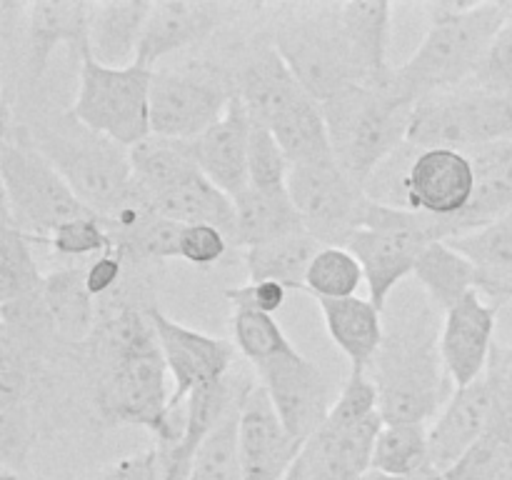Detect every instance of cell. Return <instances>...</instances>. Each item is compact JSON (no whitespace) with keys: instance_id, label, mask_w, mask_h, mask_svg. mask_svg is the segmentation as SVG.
<instances>
[{"instance_id":"obj_1","label":"cell","mask_w":512,"mask_h":480,"mask_svg":"<svg viewBox=\"0 0 512 480\" xmlns=\"http://www.w3.org/2000/svg\"><path fill=\"white\" fill-rule=\"evenodd\" d=\"M150 308L113 295L98 300V325L80 355L98 418L145 428L165 453L180 440L183 415H170L173 388Z\"/></svg>"},{"instance_id":"obj_2","label":"cell","mask_w":512,"mask_h":480,"mask_svg":"<svg viewBox=\"0 0 512 480\" xmlns=\"http://www.w3.org/2000/svg\"><path fill=\"white\" fill-rule=\"evenodd\" d=\"M3 123H13L103 223L118 220L140 200L130 148L90 130L70 108H50L38 93L23 95L3 100Z\"/></svg>"},{"instance_id":"obj_3","label":"cell","mask_w":512,"mask_h":480,"mask_svg":"<svg viewBox=\"0 0 512 480\" xmlns=\"http://www.w3.org/2000/svg\"><path fill=\"white\" fill-rule=\"evenodd\" d=\"M440 335V310L423 288L385 308V338L368 370L385 423L430 425L455 393Z\"/></svg>"},{"instance_id":"obj_4","label":"cell","mask_w":512,"mask_h":480,"mask_svg":"<svg viewBox=\"0 0 512 480\" xmlns=\"http://www.w3.org/2000/svg\"><path fill=\"white\" fill-rule=\"evenodd\" d=\"M428 33L415 53L395 68L393 88L413 100L473 83L495 35L512 15L508 0L490 3H428Z\"/></svg>"},{"instance_id":"obj_5","label":"cell","mask_w":512,"mask_h":480,"mask_svg":"<svg viewBox=\"0 0 512 480\" xmlns=\"http://www.w3.org/2000/svg\"><path fill=\"white\" fill-rule=\"evenodd\" d=\"M320 105L335 160L345 173L365 185L380 163L408 143L418 100L398 93L393 85L370 88L355 83L345 85Z\"/></svg>"},{"instance_id":"obj_6","label":"cell","mask_w":512,"mask_h":480,"mask_svg":"<svg viewBox=\"0 0 512 480\" xmlns=\"http://www.w3.org/2000/svg\"><path fill=\"white\" fill-rule=\"evenodd\" d=\"M0 183L3 223L23 230L33 243H48L60 225L95 215L13 123H3L0 135Z\"/></svg>"},{"instance_id":"obj_7","label":"cell","mask_w":512,"mask_h":480,"mask_svg":"<svg viewBox=\"0 0 512 480\" xmlns=\"http://www.w3.org/2000/svg\"><path fill=\"white\" fill-rule=\"evenodd\" d=\"M270 40L318 103L345 85L358 83L343 23V3L283 5Z\"/></svg>"},{"instance_id":"obj_8","label":"cell","mask_w":512,"mask_h":480,"mask_svg":"<svg viewBox=\"0 0 512 480\" xmlns=\"http://www.w3.org/2000/svg\"><path fill=\"white\" fill-rule=\"evenodd\" d=\"M438 240H450L445 220L373 200L363 228L345 248L363 265L370 303L385 313L395 290L415 273L418 260Z\"/></svg>"},{"instance_id":"obj_9","label":"cell","mask_w":512,"mask_h":480,"mask_svg":"<svg viewBox=\"0 0 512 480\" xmlns=\"http://www.w3.org/2000/svg\"><path fill=\"white\" fill-rule=\"evenodd\" d=\"M503 140H512V93H493L475 85L418 100L408 133V143L415 148L460 153Z\"/></svg>"},{"instance_id":"obj_10","label":"cell","mask_w":512,"mask_h":480,"mask_svg":"<svg viewBox=\"0 0 512 480\" xmlns=\"http://www.w3.org/2000/svg\"><path fill=\"white\" fill-rule=\"evenodd\" d=\"M235 100L233 70L210 60L153 70L150 135L195 140L225 118Z\"/></svg>"},{"instance_id":"obj_11","label":"cell","mask_w":512,"mask_h":480,"mask_svg":"<svg viewBox=\"0 0 512 480\" xmlns=\"http://www.w3.org/2000/svg\"><path fill=\"white\" fill-rule=\"evenodd\" d=\"M150 83L153 70L140 65L108 68L85 48L80 55L78 93L70 110L90 130L133 148L150 138Z\"/></svg>"},{"instance_id":"obj_12","label":"cell","mask_w":512,"mask_h":480,"mask_svg":"<svg viewBox=\"0 0 512 480\" xmlns=\"http://www.w3.org/2000/svg\"><path fill=\"white\" fill-rule=\"evenodd\" d=\"M88 30L90 0H33L20 5L18 20L10 18L8 8L0 3V35L3 40H20L15 45L20 60V83L15 85L18 98L38 93L50 58L60 45H68L80 58L88 48Z\"/></svg>"},{"instance_id":"obj_13","label":"cell","mask_w":512,"mask_h":480,"mask_svg":"<svg viewBox=\"0 0 512 480\" xmlns=\"http://www.w3.org/2000/svg\"><path fill=\"white\" fill-rule=\"evenodd\" d=\"M288 193L300 213L305 233L325 248H345L348 240L363 228L370 208L365 185L345 173L338 160L293 165Z\"/></svg>"},{"instance_id":"obj_14","label":"cell","mask_w":512,"mask_h":480,"mask_svg":"<svg viewBox=\"0 0 512 480\" xmlns=\"http://www.w3.org/2000/svg\"><path fill=\"white\" fill-rule=\"evenodd\" d=\"M253 375L258 378L260 388L268 393L285 430L303 445L325 423L330 408L338 400L328 375L313 360L305 358L295 345L255 365Z\"/></svg>"},{"instance_id":"obj_15","label":"cell","mask_w":512,"mask_h":480,"mask_svg":"<svg viewBox=\"0 0 512 480\" xmlns=\"http://www.w3.org/2000/svg\"><path fill=\"white\" fill-rule=\"evenodd\" d=\"M150 318H153L163 358L168 363V373L173 378L170 415L180 418L185 403L195 393L213 390L223 380H228L238 350L228 340L213 338V335L200 333V330L168 318L158 305L150 308Z\"/></svg>"},{"instance_id":"obj_16","label":"cell","mask_w":512,"mask_h":480,"mask_svg":"<svg viewBox=\"0 0 512 480\" xmlns=\"http://www.w3.org/2000/svg\"><path fill=\"white\" fill-rule=\"evenodd\" d=\"M238 3H208V0H160L153 3L150 18L140 38L135 65L155 70L168 55L183 53L205 43L225 23L243 13Z\"/></svg>"},{"instance_id":"obj_17","label":"cell","mask_w":512,"mask_h":480,"mask_svg":"<svg viewBox=\"0 0 512 480\" xmlns=\"http://www.w3.org/2000/svg\"><path fill=\"white\" fill-rule=\"evenodd\" d=\"M383 415L340 420L328 413L325 423L303 445L298 463L308 480H365L373 473V450L383 430Z\"/></svg>"},{"instance_id":"obj_18","label":"cell","mask_w":512,"mask_h":480,"mask_svg":"<svg viewBox=\"0 0 512 480\" xmlns=\"http://www.w3.org/2000/svg\"><path fill=\"white\" fill-rule=\"evenodd\" d=\"M498 405V378L488 365L478 380L455 388L438 418L430 423V460L440 473H448L493 425Z\"/></svg>"},{"instance_id":"obj_19","label":"cell","mask_w":512,"mask_h":480,"mask_svg":"<svg viewBox=\"0 0 512 480\" xmlns=\"http://www.w3.org/2000/svg\"><path fill=\"white\" fill-rule=\"evenodd\" d=\"M235 98L248 110L255 125H270L288 113L295 103L308 95L300 85L290 65L273 45V40H255L250 48L243 50L238 65L233 68Z\"/></svg>"},{"instance_id":"obj_20","label":"cell","mask_w":512,"mask_h":480,"mask_svg":"<svg viewBox=\"0 0 512 480\" xmlns=\"http://www.w3.org/2000/svg\"><path fill=\"white\" fill-rule=\"evenodd\" d=\"M500 308V303H485L483 293L470 290L443 315L440 350L455 388L470 385L488 370Z\"/></svg>"},{"instance_id":"obj_21","label":"cell","mask_w":512,"mask_h":480,"mask_svg":"<svg viewBox=\"0 0 512 480\" xmlns=\"http://www.w3.org/2000/svg\"><path fill=\"white\" fill-rule=\"evenodd\" d=\"M303 443L285 430L268 393L255 383L240 410V468L243 480H285Z\"/></svg>"},{"instance_id":"obj_22","label":"cell","mask_w":512,"mask_h":480,"mask_svg":"<svg viewBox=\"0 0 512 480\" xmlns=\"http://www.w3.org/2000/svg\"><path fill=\"white\" fill-rule=\"evenodd\" d=\"M250 133H253V120L243 103L235 98L225 118L193 140L200 173L233 200L250 188Z\"/></svg>"},{"instance_id":"obj_23","label":"cell","mask_w":512,"mask_h":480,"mask_svg":"<svg viewBox=\"0 0 512 480\" xmlns=\"http://www.w3.org/2000/svg\"><path fill=\"white\" fill-rule=\"evenodd\" d=\"M43 283L33 240L23 230L0 228V315L3 323H35L48 318L43 308Z\"/></svg>"},{"instance_id":"obj_24","label":"cell","mask_w":512,"mask_h":480,"mask_svg":"<svg viewBox=\"0 0 512 480\" xmlns=\"http://www.w3.org/2000/svg\"><path fill=\"white\" fill-rule=\"evenodd\" d=\"M343 23L353 53L358 83L370 88L393 85L395 68L388 60L393 3L388 0H350L343 3Z\"/></svg>"},{"instance_id":"obj_25","label":"cell","mask_w":512,"mask_h":480,"mask_svg":"<svg viewBox=\"0 0 512 480\" xmlns=\"http://www.w3.org/2000/svg\"><path fill=\"white\" fill-rule=\"evenodd\" d=\"M150 10H153V3H148V0H100V3H90V55L100 65H108V68L135 65Z\"/></svg>"},{"instance_id":"obj_26","label":"cell","mask_w":512,"mask_h":480,"mask_svg":"<svg viewBox=\"0 0 512 480\" xmlns=\"http://www.w3.org/2000/svg\"><path fill=\"white\" fill-rule=\"evenodd\" d=\"M333 343L350 360V373H368L385 338V313L370 298L318 300Z\"/></svg>"},{"instance_id":"obj_27","label":"cell","mask_w":512,"mask_h":480,"mask_svg":"<svg viewBox=\"0 0 512 480\" xmlns=\"http://www.w3.org/2000/svg\"><path fill=\"white\" fill-rule=\"evenodd\" d=\"M448 243L473 263L478 293L490 303L505 305L512 300V210Z\"/></svg>"},{"instance_id":"obj_28","label":"cell","mask_w":512,"mask_h":480,"mask_svg":"<svg viewBox=\"0 0 512 480\" xmlns=\"http://www.w3.org/2000/svg\"><path fill=\"white\" fill-rule=\"evenodd\" d=\"M43 308L55 335L68 345H83L98 325V300L90 295L85 265H65L45 275Z\"/></svg>"},{"instance_id":"obj_29","label":"cell","mask_w":512,"mask_h":480,"mask_svg":"<svg viewBox=\"0 0 512 480\" xmlns=\"http://www.w3.org/2000/svg\"><path fill=\"white\" fill-rule=\"evenodd\" d=\"M130 168L140 193L150 200L180 188L200 175L193 140H173L150 135L130 148Z\"/></svg>"},{"instance_id":"obj_30","label":"cell","mask_w":512,"mask_h":480,"mask_svg":"<svg viewBox=\"0 0 512 480\" xmlns=\"http://www.w3.org/2000/svg\"><path fill=\"white\" fill-rule=\"evenodd\" d=\"M150 208L160 218L175 220L180 225H213L228 235L230 245L235 248V228H238L235 200L210 183L203 173L180 188L150 200Z\"/></svg>"},{"instance_id":"obj_31","label":"cell","mask_w":512,"mask_h":480,"mask_svg":"<svg viewBox=\"0 0 512 480\" xmlns=\"http://www.w3.org/2000/svg\"><path fill=\"white\" fill-rule=\"evenodd\" d=\"M235 215H238L235 248L240 250L305 233L303 218L295 210L288 190L263 193V190L248 188L240 198H235Z\"/></svg>"},{"instance_id":"obj_32","label":"cell","mask_w":512,"mask_h":480,"mask_svg":"<svg viewBox=\"0 0 512 480\" xmlns=\"http://www.w3.org/2000/svg\"><path fill=\"white\" fill-rule=\"evenodd\" d=\"M323 245L308 233L288 235L243 250L248 283H280L288 290H305V275Z\"/></svg>"},{"instance_id":"obj_33","label":"cell","mask_w":512,"mask_h":480,"mask_svg":"<svg viewBox=\"0 0 512 480\" xmlns=\"http://www.w3.org/2000/svg\"><path fill=\"white\" fill-rule=\"evenodd\" d=\"M413 278L425 290L440 313H448L458 300H463L470 290H478L475 268L460 250H455L448 240H438L430 245L418 260Z\"/></svg>"},{"instance_id":"obj_34","label":"cell","mask_w":512,"mask_h":480,"mask_svg":"<svg viewBox=\"0 0 512 480\" xmlns=\"http://www.w3.org/2000/svg\"><path fill=\"white\" fill-rule=\"evenodd\" d=\"M275 140L280 143L283 153L288 155L290 165H310L333 160V145H330L328 123H325L323 105L315 98L305 95L300 103L285 115H280L273 125Z\"/></svg>"},{"instance_id":"obj_35","label":"cell","mask_w":512,"mask_h":480,"mask_svg":"<svg viewBox=\"0 0 512 480\" xmlns=\"http://www.w3.org/2000/svg\"><path fill=\"white\" fill-rule=\"evenodd\" d=\"M425 468L430 460V425L385 423L373 450V473L390 478H408Z\"/></svg>"},{"instance_id":"obj_36","label":"cell","mask_w":512,"mask_h":480,"mask_svg":"<svg viewBox=\"0 0 512 480\" xmlns=\"http://www.w3.org/2000/svg\"><path fill=\"white\" fill-rule=\"evenodd\" d=\"M240 405L225 415L200 445L188 480H243L240 468Z\"/></svg>"},{"instance_id":"obj_37","label":"cell","mask_w":512,"mask_h":480,"mask_svg":"<svg viewBox=\"0 0 512 480\" xmlns=\"http://www.w3.org/2000/svg\"><path fill=\"white\" fill-rule=\"evenodd\" d=\"M363 283V265L348 248H325L323 245L305 275V290L315 295V300L353 298Z\"/></svg>"},{"instance_id":"obj_38","label":"cell","mask_w":512,"mask_h":480,"mask_svg":"<svg viewBox=\"0 0 512 480\" xmlns=\"http://www.w3.org/2000/svg\"><path fill=\"white\" fill-rule=\"evenodd\" d=\"M233 345L250 368L275 358L293 348V340L285 335L273 315L255 313V310H235L233 313Z\"/></svg>"},{"instance_id":"obj_39","label":"cell","mask_w":512,"mask_h":480,"mask_svg":"<svg viewBox=\"0 0 512 480\" xmlns=\"http://www.w3.org/2000/svg\"><path fill=\"white\" fill-rule=\"evenodd\" d=\"M250 165V188L263 190V193H285L290 178V160L283 153L280 143L275 140L273 130L265 125L253 123L248 148Z\"/></svg>"},{"instance_id":"obj_40","label":"cell","mask_w":512,"mask_h":480,"mask_svg":"<svg viewBox=\"0 0 512 480\" xmlns=\"http://www.w3.org/2000/svg\"><path fill=\"white\" fill-rule=\"evenodd\" d=\"M45 245H50L60 258H90V255L98 258L108 253L115 243L100 215H85V218L60 225Z\"/></svg>"},{"instance_id":"obj_41","label":"cell","mask_w":512,"mask_h":480,"mask_svg":"<svg viewBox=\"0 0 512 480\" xmlns=\"http://www.w3.org/2000/svg\"><path fill=\"white\" fill-rule=\"evenodd\" d=\"M470 85L493 90V93H512V15L495 35L493 45Z\"/></svg>"},{"instance_id":"obj_42","label":"cell","mask_w":512,"mask_h":480,"mask_svg":"<svg viewBox=\"0 0 512 480\" xmlns=\"http://www.w3.org/2000/svg\"><path fill=\"white\" fill-rule=\"evenodd\" d=\"M233 248L228 235L213 225H183L180 238V260L195 265V268H210L225 258Z\"/></svg>"},{"instance_id":"obj_43","label":"cell","mask_w":512,"mask_h":480,"mask_svg":"<svg viewBox=\"0 0 512 480\" xmlns=\"http://www.w3.org/2000/svg\"><path fill=\"white\" fill-rule=\"evenodd\" d=\"M490 365L498 378V405L488 430L512 445V340L508 345H495Z\"/></svg>"},{"instance_id":"obj_44","label":"cell","mask_w":512,"mask_h":480,"mask_svg":"<svg viewBox=\"0 0 512 480\" xmlns=\"http://www.w3.org/2000/svg\"><path fill=\"white\" fill-rule=\"evenodd\" d=\"M225 298L230 300L235 310H255V313L273 315L275 310L283 308L288 288H283L280 283H245L225 290Z\"/></svg>"},{"instance_id":"obj_45","label":"cell","mask_w":512,"mask_h":480,"mask_svg":"<svg viewBox=\"0 0 512 480\" xmlns=\"http://www.w3.org/2000/svg\"><path fill=\"white\" fill-rule=\"evenodd\" d=\"M125 275V260L118 253V248H110L108 253L98 255L90 263H85V280H88V290L95 300H103L105 295L113 293L120 285Z\"/></svg>"},{"instance_id":"obj_46","label":"cell","mask_w":512,"mask_h":480,"mask_svg":"<svg viewBox=\"0 0 512 480\" xmlns=\"http://www.w3.org/2000/svg\"><path fill=\"white\" fill-rule=\"evenodd\" d=\"M85 480H163L160 453L153 445L150 450H143V453L118 460V463L108 465V468L100 470L98 475Z\"/></svg>"},{"instance_id":"obj_47","label":"cell","mask_w":512,"mask_h":480,"mask_svg":"<svg viewBox=\"0 0 512 480\" xmlns=\"http://www.w3.org/2000/svg\"><path fill=\"white\" fill-rule=\"evenodd\" d=\"M365 480H448L445 473H440L438 468H425L420 473L408 475V478H390V475H380V473H370Z\"/></svg>"},{"instance_id":"obj_48","label":"cell","mask_w":512,"mask_h":480,"mask_svg":"<svg viewBox=\"0 0 512 480\" xmlns=\"http://www.w3.org/2000/svg\"><path fill=\"white\" fill-rule=\"evenodd\" d=\"M490 480H512V448L508 450V455L503 458V463L498 465V470L490 475Z\"/></svg>"},{"instance_id":"obj_49","label":"cell","mask_w":512,"mask_h":480,"mask_svg":"<svg viewBox=\"0 0 512 480\" xmlns=\"http://www.w3.org/2000/svg\"><path fill=\"white\" fill-rule=\"evenodd\" d=\"M0 480H25V478H20V473H15V470L3 468V473H0Z\"/></svg>"}]
</instances>
